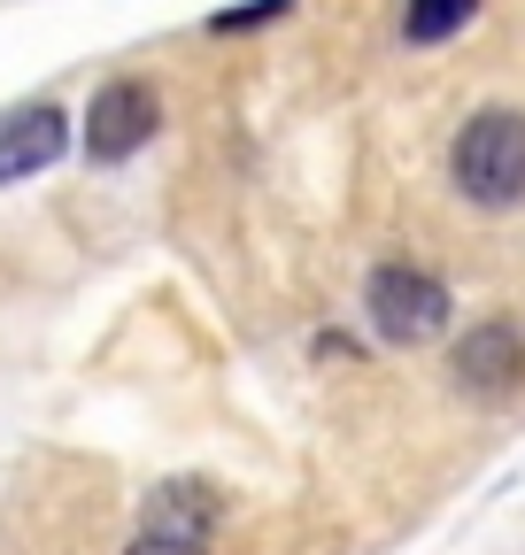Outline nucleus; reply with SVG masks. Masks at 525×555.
<instances>
[{"mask_svg": "<svg viewBox=\"0 0 525 555\" xmlns=\"http://www.w3.org/2000/svg\"><path fill=\"white\" fill-rule=\"evenodd\" d=\"M62 155H71V116H62V108H24V116L0 124V185L39 178Z\"/></svg>", "mask_w": 525, "mask_h": 555, "instance_id": "nucleus-5", "label": "nucleus"}, {"mask_svg": "<svg viewBox=\"0 0 525 555\" xmlns=\"http://www.w3.org/2000/svg\"><path fill=\"white\" fill-rule=\"evenodd\" d=\"M217 517V502H209V486H163L155 494V517H148V532H178V540H202V525Z\"/></svg>", "mask_w": 525, "mask_h": 555, "instance_id": "nucleus-6", "label": "nucleus"}, {"mask_svg": "<svg viewBox=\"0 0 525 555\" xmlns=\"http://www.w3.org/2000/svg\"><path fill=\"white\" fill-rule=\"evenodd\" d=\"M448 170L472 208H517L525 201V108H479L456 131Z\"/></svg>", "mask_w": 525, "mask_h": 555, "instance_id": "nucleus-1", "label": "nucleus"}, {"mask_svg": "<svg viewBox=\"0 0 525 555\" xmlns=\"http://www.w3.org/2000/svg\"><path fill=\"white\" fill-rule=\"evenodd\" d=\"M124 555H209V547H202V540H178V532H140Z\"/></svg>", "mask_w": 525, "mask_h": 555, "instance_id": "nucleus-8", "label": "nucleus"}, {"mask_svg": "<svg viewBox=\"0 0 525 555\" xmlns=\"http://www.w3.org/2000/svg\"><path fill=\"white\" fill-rule=\"evenodd\" d=\"M155 124H163L155 86L108 78V86L93 93V108H86V155H93V163H131V155L155 139Z\"/></svg>", "mask_w": 525, "mask_h": 555, "instance_id": "nucleus-4", "label": "nucleus"}, {"mask_svg": "<svg viewBox=\"0 0 525 555\" xmlns=\"http://www.w3.org/2000/svg\"><path fill=\"white\" fill-rule=\"evenodd\" d=\"M472 9H479V0H410V9H402V39L410 47H440V39H456L472 24Z\"/></svg>", "mask_w": 525, "mask_h": 555, "instance_id": "nucleus-7", "label": "nucleus"}, {"mask_svg": "<svg viewBox=\"0 0 525 555\" xmlns=\"http://www.w3.org/2000/svg\"><path fill=\"white\" fill-rule=\"evenodd\" d=\"M448 378H456V393L464 401H510L517 386H525V332L510 324V317H487V324H472L464 339L448 347Z\"/></svg>", "mask_w": 525, "mask_h": 555, "instance_id": "nucleus-3", "label": "nucleus"}, {"mask_svg": "<svg viewBox=\"0 0 525 555\" xmlns=\"http://www.w3.org/2000/svg\"><path fill=\"white\" fill-rule=\"evenodd\" d=\"M271 16H286V0H247V9L217 16V31H247V24H271Z\"/></svg>", "mask_w": 525, "mask_h": 555, "instance_id": "nucleus-9", "label": "nucleus"}, {"mask_svg": "<svg viewBox=\"0 0 525 555\" xmlns=\"http://www.w3.org/2000/svg\"><path fill=\"white\" fill-rule=\"evenodd\" d=\"M363 309H371V332L386 339V347H425V339H440L448 332V286L433 270H410V262H379L371 278H363Z\"/></svg>", "mask_w": 525, "mask_h": 555, "instance_id": "nucleus-2", "label": "nucleus"}]
</instances>
